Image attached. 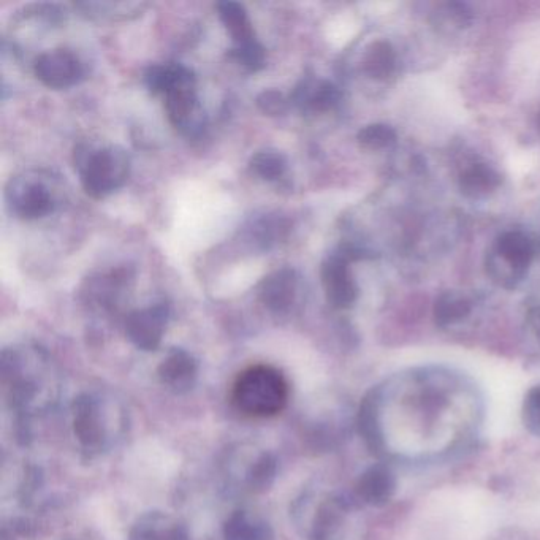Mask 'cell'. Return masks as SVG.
<instances>
[{
  "instance_id": "6da1fadb",
  "label": "cell",
  "mask_w": 540,
  "mask_h": 540,
  "mask_svg": "<svg viewBox=\"0 0 540 540\" xmlns=\"http://www.w3.org/2000/svg\"><path fill=\"white\" fill-rule=\"evenodd\" d=\"M289 401L286 377L268 365L244 369L232 388V403L240 414L251 419H268L282 412Z\"/></svg>"
},
{
  "instance_id": "7a4b0ae2",
  "label": "cell",
  "mask_w": 540,
  "mask_h": 540,
  "mask_svg": "<svg viewBox=\"0 0 540 540\" xmlns=\"http://www.w3.org/2000/svg\"><path fill=\"white\" fill-rule=\"evenodd\" d=\"M75 167L86 194L100 200L126 184L130 157L121 146L83 141L75 148Z\"/></svg>"
},
{
  "instance_id": "3957f363",
  "label": "cell",
  "mask_w": 540,
  "mask_h": 540,
  "mask_svg": "<svg viewBox=\"0 0 540 540\" xmlns=\"http://www.w3.org/2000/svg\"><path fill=\"white\" fill-rule=\"evenodd\" d=\"M536 257V246L526 233L507 230L496 238L487 255V273L498 286L515 289Z\"/></svg>"
},
{
  "instance_id": "277c9868",
  "label": "cell",
  "mask_w": 540,
  "mask_h": 540,
  "mask_svg": "<svg viewBox=\"0 0 540 540\" xmlns=\"http://www.w3.org/2000/svg\"><path fill=\"white\" fill-rule=\"evenodd\" d=\"M165 110L173 127L187 137H197L205 129L203 113L197 96V78L191 69L175 64L172 83L165 91Z\"/></svg>"
},
{
  "instance_id": "5b68a950",
  "label": "cell",
  "mask_w": 540,
  "mask_h": 540,
  "mask_svg": "<svg viewBox=\"0 0 540 540\" xmlns=\"http://www.w3.org/2000/svg\"><path fill=\"white\" fill-rule=\"evenodd\" d=\"M5 198L8 210L23 221H35L48 216L58 203L51 179L35 172L13 176L5 187Z\"/></svg>"
},
{
  "instance_id": "8992f818",
  "label": "cell",
  "mask_w": 540,
  "mask_h": 540,
  "mask_svg": "<svg viewBox=\"0 0 540 540\" xmlns=\"http://www.w3.org/2000/svg\"><path fill=\"white\" fill-rule=\"evenodd\" d=\"M354 249H339L328 255L320 268V278L328 303L336 309H347L358 298V286L350 262L354 259Z\"/></svg>"
},
{
  "instance_id": "52a82bcc",
  "label": "cell",
  "mask_w": 540,
  "mask_h": 540,
  "mask_svg": "<svg viewBox=\"0 0 540 540\" xmlns=\"http://www.w3.org/2000/svg\"><path fill=\"white\" fill-rule=\"evenodd\" d=\"M34 73L46 88L67 89L80 83L84 77V67L77 54L58 48L46 51L35 59Z\"/></svg>"
},
{
  "instance_id": "ba28073f",
  "label": "cell",
  "mask_w": 540,
  "mask_h": 540,
  "mask_svg": "<svg viewBox=\"0 0 540 540\" xmlns=\"http://www.w3.org/2000/svg\"><path fill=\"white\" fill-rule=\"evenodd\" d=\"M168 319L167 305L130 312L126 319V333L135 346L143 350H154L160 344Z\"/></svg>"
},
{
  "instance_id": "9c48e42d",
  "label": "cell",
  "mask_w": 540,
  "mask_h": 540,
  "mask_svg": "<svg viewBox=\"0 0 540 540\" xmlns=\"http://www.w3.org/2000/svg\"><path fill=\"white\" fill-rule=\"evenodd\" d=\"M297 271L292 268H281L263 278L259 286V300L265 308L274 314H284L292 308L298 297Z\"/></svg>"
},
{
  "instance_id": "30bf717a",
  "label": "cell",
  "mask_w": 540,
  "mask_h": 540,
  "mask_svg": "<svg viewBox=\"0 0 540 540\" xmlns=\"http://www.w3.org/2000/svg\"><path fill=\"white\" fill-rule=\"evenodd\" d=\"M396 491L395 474L385 464H376L363 472L357 483V495L369 506H385Z\"/></svg>"
},
{
  "instance_id": "8fae6325",
  "label": "cell",
  "mask_w": 540,
  "mask_h": 540,
  "mask_svg": "<svg viewBox=\"0 0 540 540\" xmlns=\"http://www.w3.org/2000/svg\"><path fill=\"white\" fill-rule=\"evenodd\" d=\"M293 100L303 110L325 113L341 102V92L330 81L306 80L298 86Z\"/></svg>"
},
{
  "instance_id": "7c38bea8",
  "label": "cell",
  "mask_w": 540,
  "mask_h": 540,
  "mask_svg": "<svg viewBox=\"0 0 540 540\" xmlns=\"http://www.w3.org/2000/svg\"><path fill=\"white\" fill-rule=\"evenodd\" d=\"M501 186V175L490 165L477 162L464 168L460 178H458V187L461 194L468 198H483Z\"/></svg>"
},
{
  "instance_id": "4fadbf2b",
  "label": "cell",
  "mask_w": 540,
  "mask_h": 540,
  "mask_svg": "<svg viewBox=\"0 0 540 540\" xmlns=\"http://www.w3.org/2000/svg\"><path fill=\"white\" fill-rule=\"evenodd\" d=\"M471 298L463 293L449 290L442 292L434 303L433 316L436 325L441 328L455 327L472 314Z\"/></svg>"
},
{
  "instance_id": "5bb4252c",
  "label": "cell",
  "mask_w": 540,
  "mask_h": 540,
  "mask_svg": "<svg viewBox=\"0 0 540 540\" xmlns=\"http://www.w3.org/2000/svg\"><path fill=\"white\" fill-rule=\"evenodd\" d=\"M363 72L373 80L384 81L395 75L398 56L395 48L385 40H377L363 54Z\"/></svg>"
},
{
  "instance_id": "9a60e30c",
  "label": "cell",
  "mask_w": 540,
  "mask_h": 540,
  "mask_svg": "<svg viewBox=\"0 0 540 540\" xmlns=\"http://www.w3.org/2000/svg\"><path fill=\"white\" fill-rule=\"evenodd\" d=\"M217 12L221 16L222 24L229 32L236 46L248 45L255 42V31L249 20L248 10L238 2H221L217 4Z\"/></svg>"
},
{
  "instance_id": "2e32d148",
  "label": "cell",
  "mask_w": 540,
  "mask_h": 540,
  "mask_svg": "<svg viewBox=\"0 0 540 540\" xmlns=\"http://www.w3.org/2000/svg\"><path fill=\"white\" fill-rule=\"evenodd\" d=\"M83 15L94 20H129L137 18L143 13L148 4H138V2H80L77 4Z\"/></svg>"
},
{
  "instance_id": "e0dca14e",
  "label": "cell",
  "mask_w": 540,
  "mask_h": 540,
  "mask_svg": "<svg viewBox=\"0 0 540 540\" xmlns=\"http://www.w3.org/2000/svg\"><path fill=\"white\" fill-rule=\"evenodd\" d=\"M195 371H197V366L191 355L183 350H175L160 365L159 373L165 384L173 388H181L189 387L195 377Z\"/></svg>"
},
{
  "instance_id": "ac0fdd59",
  "label": "cell",
  "mask_w": 540,
  "mask_h": 540,
  "mask_svg": "<svg viewBox=\"0 0 540 540\" xmlns=\"http://www.w3.org/2000/svg\"><path fill=\"white\" fill-rule=\"evenodd\" d=\"M287 157L284 154L279 153L276 149H265V151H259L251 157L249 162V168L255 176L265 179V181H276L286 173Z\"/></svg>"
},
{
  "instance_id": "d6986e66",
  "label": "cell",
  "mask_w": 540,
  "mask_h": 540,
  "mask_svg": "<svg viewBox=\"0 0 540 540\" xmlns=\"http://www.w3.org/2000/svg\"><path fill=\"white\" fill-rule=\"evenodd\" d=\"M360 146L369 151H379V149L390 148L398 140L395 129L387 124H371L363 127L357 135Z\"/></svg>"
},
{
  "instance_id": "ffe728a7",
  "label": "cell",
  "mask_w": 540,
  "mask_h": 540,
  "mask_svg": "<svg viewBox=\"0 0 540 540\" xmlns=\"http://www.w3.org/2000/svg\"><path fill=\"white\" fill-rule=\"evenodd\" d=\"M232 56L243 67L251 70V72H257V70L263 69L265 67V59H267L263 46L257 40L248 43V45L236 46L235 50L232 51Z\"/></svg>"
},
{
  "instance_id": "44dd1931",
  "label": "cell",
  "mask_w": 540,
  "mask_h": 540,
  "mask_svg": "<svg viewBox=\"0 0 540 540\" xmlns=\"http://www.w3.org/2000/svg\"><path fill=\"white\" fill-rule=\"evenodd\" d=\"M523 422L531 433L540 436V385L531 388L523 403Z\"/></svg>"
},
{
  "instance_id": "7402d4cb",
  "label": "cell",
  "mask_w": 540,
  "mask_h": 540,
  "mask_svg": "<svg viewBox=\"0 0 540 540\" xmlns=\"http://www.w3.org/2000/svg\"><path fill=\"white\" fill-rule=\"evenodd\" d=\"M227 540H263L262 533L257 526L249 523L244 515H236L230 520L225 529Z\"/></svg>"
},
{
  "instance_id": "603a6c76",
  "label": "cell",
  "mask_w": 540,
  "mask_h": 540,
  "mask_svg": "<svg viewBox=\"0 0 540 540\" xmlns=\"http://www.w3.org/2000/svg\"><path fill=\"white\" fill-rule=\"evenodd\" d=\"M257 107L262 113L268 116H281L284 115L289 107L286 96L282 92L274 91V89H268L263 91L262 94L255 99Z\"/></svg>"
},
{
  "instance_id": "cb8c5ba5",
  "label": "cell",
  "mask_w": 540,
  "mask_h": 540,
  "mask_svg": "<svg viewBox=\"0 0 540 540\" xmlns=\"http://www.w3.org/2000/svg\"><path fill=\"white\" fill-rule=\"evenodd\" d=\"M528 320L529 325L533 328L540 343V306H534V308L529 311Z\"/></svg>"
}]
</instances>
